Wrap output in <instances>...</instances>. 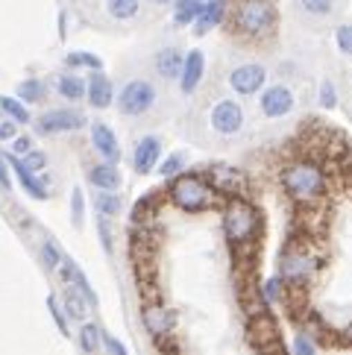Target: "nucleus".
<instances>
[{
    "label": "nucleus",
    "instance_id": "f257e3e1",
    "mask_svg": "<svg viewBox=\"0 0 352 355\" xmlns=\"http://www.w3.org/2000/svg\"><path fill=\"white\" fill-rule=\"evenodd\" d=\"M279 182L285 188V194L291 197L294 202H314L320 200L323 191H326V173L317 162L311 159H299L294 164H288V168L279 173Z\"/></svg>",
    "mask_w": 352,
    "mask_h": 355
},
{
    "label": "nucleus",
    "instance_id": "f03ea898",
    "mask_svg": "<svg viewBox=\"0 0 352 355\" xmlns=\"http://www.w3.org/2000/svg\"><path fill=\"white\" fill-rule=\"evenodd\" d=\"M168 200L173 202L176 209H182L188 214H200L209 211L211 206H218V191L209 185L206 176L200 173H179L173 176L168 185Z\"/></svg>",
    "mask_w": 352,
    "mask_h": 355
},
{
    "label": "nucleus",
    "instance_id": "7ed1b4c3",
    "mask_svg": "<svg viewBox=\"0 0 352 355\" xmlns=\"http://www.w3.org/2000/svg\"><path fill=\"white\" fill-rule=\"evenodd\" d=\"M220 226L232 247H244V244H253L256 241V235L261 230V218L253 209V202H247L244 197H229L223 206V214H220Z\"/></svg>",
    "mask_w": 352,
    "mask_h": 355
},
{
    "label": "nucleus",
    "instance_id": "20e7f679",
    "mask_svg": "<svg viewBox=\"0 0 352 355\" xmlns=\"http://www.w3.org/2000/svg\"><path fill=\"white\" fill-rule=\"evenodd\" d=\"M276 27V9L270 0H241L235 9V30L244 39H267Z\"/></svg>",
    "mask_w": 352,
    "mask_h": 355
},
{
    "label": "nucleus",
    "instance_id": "39448f33",
    "mask_svg": "<svg viewBox=\"0 0 352 355\" xmlns=\"http://www.w3.org/2000/svg\"><path fill=\"white\" fill-rule=\"evenodd\" d=\"M156 103H159L156 85L150 80H144V77L127 80L121 85V92L115 94V106H118V112L123 118H144L156 109Z\"/></svg>",
    "mask_w": 352,
    "mask_h": 355
},
{
    "label": "nucleus",
    "instance_id": "423d86ee",
    "mask_svg": "<svg viewBox=\"0 0 352 355\" xmlns=\"http://www.w3.org/2000/svg\"><path fill=\"white\" fill-rule=\"evenodd\" d=\"M33 126H35V135H65V132H77L82 126H88V118L77 106H56V109L42 112L33 121Z\"/></svg>",
    "mask_w": 352,
    "mask_h": 355
},
{
    "label": "nucleus",
    "instance_id": "0eeeda50",
    "mask_svg": "<svg viewBox=\"0 0 352 355\" xmlns=\"http://www.w3.org/2000/svg\"><path fill=\"white\" fill-rule=\"evenodd\" d=\"M244 123H247V115H244V106L238 103L235 97H220L211 103L209 109V126L211 132L220 135V138H235L244 132Z\"/></svg>",
    "mask_w": 352,
    "mask_h": 355
},
{
    "label": "nucleus",
    "instance_id": "6e6552de",
    "mask_svg": "<svg viewBox=\"0 0 352 355\" xmlns=\"http://www.w3.org/2000/svg\"><path fill=\"white\" fill-rule=\"evenodd\" d=\"M294 109H297V97L291 92V85L273 83V85H264L258 92V112L267 121H282V118L291 115Z\"/></svg>",
    "mask_w": 352,
    "mask_h": 355
},
{
    "label": "nucleus",
    "instance_id": "1a4fd4ad",
    "mask_svg": "<svg viewBox=\"0 0 352 355\" xmlns=\"http://www.w3.org/2000/svg\"><path fill=\"white\" fill-rule=\"evenodd\" d=\"M317 270V261L306 247H288L279 259V276L285 282H294V285H303L314 276Z\"/></svg>",
    "mask_w": 352,
    "mask_h": 355
},
{
    "label": "nucleus",
    "instance_id": "9d476101",
    "mask_svg": "<svg viewBox=\"0 0 352 355\" xmlns=\"http://www.w3.org/2000/svg\"><path fill=\"white\" fill-rule=\"evenodd\" d=\"M267 85V68L261 62H244L229 71V88L238 97H256Z\"/></svg>",
    "mask_w": 352,
    "mask_h": 355
},
{
    "label": "nucleus",
    "instance_id": "9b49d317",
    "mask_svg": "<svg viewBox=\"0 0 352 355\" xmlns=\"http://www.w3.org/2000/svg\"><path fill=\"white\" fill-rule=\"evenodd\" d=\"M161 156H165V147H161V138L159 135H141L135 141L132 147V171L138 176H147V173H153L156 171V164L161 162Z\"/></svg>",
    "mask_w": 352,
    "mask_h": 355
},
{
    "label": "nucleus",
    "instance_id": "f8f14e48",
    "mask_svg": "<svg viewBox=\"0 0 352 355\" xmlns=\"http://www.w3.org/2000/svg\"><path fill=\"white\" fill-rule=\"evenodd\" d=\"M88 135H91V147H94V153L100 156V162H112V164L121 162L123 150H121V141H118L115 130H112L109 123H103V121L88 123Z\"/></svg>",
    "mask_w": 352,
    "mask_h": 355
},
{
    "label": "nucleus",
    "instance_id": "ddd939ff",
    "mask_svg": "<svg viewBox=\"0 0 352 355\" xmlns=\"http://www.w3.org/2000/svg\"><path fill=\"white\" fill-rule=\"evenodd\" d=\"M141 323L147 329V335L161 340L176 329V311L161 306V302H147V306L141 309Z\"/></svg>",
    "mask_w": 352,
    "mask_h": 355
},
{
    "label": "nucleus",
    "instance_id": "4468645a",
    "mask_svg": "<svg viewBox=\"0 0 352 355\" xmlns=\"http://www.w3.org/2000/svg\"><path fill=\"white\" fill-rule=\"evenodd\" d=\"M203 77H206V53L203 50H188L185 53V59H182V71H179V92L185 94V97H191L197 88H200V83H203Z\"/></svg>",
    "mask_w": 352,
    "mask_h": 355
},
{
    "label": "nucleus",
    "instance_id": "2eb2a0df",
    "mask_svg": "<svg viewBox=\"0 0 352 355\" xmlns=\"http://www.w3.org/2000/svg\"><path fill=\"white\" fill-rule=\"evenodd\" d=\"M85 100L91 109H109L115 103V83L103 71H94L85 77Z\"/></svg>",
    "mask_w": 352,
    "mask_h": 355
},
{
    "label": "nucleus",
    "instance_id": "dca6fc26",
    "mask_svg": "<svg viewBox=\"0 0 352 355\" xmlns=\"http://www.w3.org/2000/svg\"><path fill=\"white\" fill-rule=\"evenodd\" d=\"M206 180L218 194H226V197H241V191H244L241 171L229 168V164H215V168H209Z\"/></svg>",
    "mask_w": 352,
    "mask_h": 355
},
{
    "label": "nucleus",
    "instance_id": "f3484780",
    "mask_svg": "<svg viewBox=\"0 0 352 355\" xmlns=\"http://www.w3.org/2000/svg\"><path fill=\"white\" fill-rule=\"evenodd\" d=\"M182 59H185V50H182V47H176V44L159 47V50H156V56H153V71H156V77H159V80H165V83L179 80Z\"/></svg>",
    "mask_w": 352,
    "mask_h": 355
},
{
    "label": "nucleus",
    "instance_id": "a211bd4d",
    "mask_svg": "<svg viewBox=\"0 0 352 355\" xmlns=\"http://www.w3.org/2000/svg\"><path fill=\"white\" fill-rule=\"evenodd\" d=\"M85 180L94 185V191H121L123 173L118 164H112V162H94V164H88Z\"/></svg>",
    "mask_w": 352,
    "mask_h": 355
},
{
    "label": "nucleus",
    "instance_id": "6ab92c4d",
    "mask_svg": "<svg viewBox=\"0 0 352 355\" xmlns=\"http://www.w3.org/2000/svg\"><path fill=\"white\" fill-rule=\"evenodd\" d=\"M6 164H9V171L15 173V180L21 182V188L27 191L33 200H47V180H42L39 173H33V171H27L21 164V159L18 156H6Z\"/></svg>",
    "mask_w": 352,
    "mask_h": 355
},
{
    "label": "nucleus",
    "instance_id": "aec40b11",
    "mask_svg": "<svg viewBox=\"0 0 352 355\" xmlns=\"http://www.w3.org/2000/svg\"><path fill=\"white\" fill-rule=\"evenodd\" d=\"M53 88H56V94L62 100H68V103H80V100H85V77L80 71H62L53 80Z\"/></svg>",
    "mask_w": 352,
    "mask_h": 355
},
{
    "label": "nucleus",
    "instance_id": "412c9836",
    "mask_svg": "<svg viewBox=\"0 0 352 355\" xmlns=\"http://www.w3.org/2000/svg\"><path fill=\"white\" fill-rule=\"evenodd\" d=\"M223 18H226V0H206L203 9H200V15H197V21L191 24V27H194V35H206V33H211L215 27H220Z\"/></svg>",
    "mask_w": 352,
    "mask_h": 355
},
{
    "label": "nucleus",
    "instance_id": "4be33fe9",
    "mask_svg": "<svg viewBox=\"0 0 352 355\" xmlns=\"http://www.w3.org/2000/svg\"><path fill=\"white\" fill-rule=\"evenodd\" d=\"M47 83L39 80V77H30V80H21L18 88H15V97L21 100L24 106H35V103H44L47 100Z\"/></svg>",
    "mask_w": 352,
    "mask_h": 355
},
{
    "label": "nucleus",
    "instance_id": "5701e85b",
    "mask_svg": "<svg viewBox=\"0 0 352 355\" xmlns=\"http://www.w3.org/2000/svg\"><path fill=\"white\" fill-rule=\"evenodd\" d=\"M106 15L118 24H130L141 15V0H106Z\"/></svg>",
    "mask_w": 352,
    "mask_h": 355
},
{
    "label": "nucleus",
    "instance_id": "b1692460",
    "mask_svg": "<svg viewBox=\"0 0 352 355\" xmlns=\"http://www.w3.org/2000/svg\"><path fill=\"white\" fill-rule=\"evenodd\" d=\"M65 68L94 73V71H103V59L91 53V50H71V53H65Z\"/></svg>",
    "mask_w": 352,
    "mask_h": 355
},
{
    "label": "nucleus",
    "instance_id": "393cba45",
    "mask_svg": "<svg viewBox=\"0 0 352 355\" xmlns=\"http://www.w3.org/2000/svg\"><path fill=\"white\" fill-rule=\"evenodd\" d=\"M77 344L85 355H97L100 347H103V329H100L97 323H91V320H82L80 332H77Z\"/></svg>",
    "mask_w": 352,
    "mask_h": 355
},
{
    "label": "nucleus",
    "instance_id": "a878e982",
    "mask_svg": "<svg viewBox=\"0 0 352 355\" xmlns=\"http://www.w3.org/2000/svg\"><path fill=\"white\" fill-rule=\"evenodd\" d=\"M62 311H65V317L68 320H77V323H82V320H88V302L73 291L71 285L65 288V294H62Z\"/></svg>",
    "mask_w": 352,
    "mask_h": 355
},
{
    "label": "nucleus",
    "instance_id": "bb28decb",
    "mask_svg": "<svg viewBox=\"0 0 352 355\" xmlns=\"http://www.w3.org/2000/svg\"><path fill=\"white\" fill-rule=\"evenodd\" d=\"M206 0H173V27H191Z\"/></svg>",
    "mask_w": 352,
    "mask_h": 355
},
{
    "label": "nucleus",
    "instance_id": "cd10ccee",
    "mask_svg": "<svg viewBox=\"0 0 352 355\" xmlns=\"http://www.w3.org/2000/svg\"><path fill=\"white\" fill-rule=\"evenodd\" d=\"M65 285H71L77 294L88 302V309H97L100 306V300H97V294H94V288H91V282H88V276L80 270V264L73 261V268H71V276H68V282Z\"/></svg>",
    "mask_w": 352,
    "mask_h": 355
},
{
    "label": "nucleus",
    "instance_id": "c85d7f7f",
    "mask_svg": "<svg viewBox=\"0 0 352 355\" xmlns=\"http://www.w3.org/2000/svg\"><path fill=\"white\" fill-rule=\"evenodd\" d=\"M94 209L100 218H118V214L123 211V197L121 191H97L94 194Z\"/></svg>",
    "mask_w": 352,
    "mask_h": 355
},
{
    "label": "nucleus",
    "instance_id": "c756f323",
    "mask_svg": "<svg viewBox=\"0 0 352 355\" xmlns=\"http://www.w3.org/2000/svg\"><path fill=\"white\" fill-rule=\"evenodd\" d=\"M185 168H188V153L185 150H173V153L161 156V162L156 164L159 176H165V180H173V176L185 173Z\"/></svg>",
    "mask_w": 352,
    "mask_h": 355
},
{
    "label": "nucleus",
    "instance_id": "7c9ffc66",
    "mask_svg": "<svg viewBox=\"0 0 352 355\" xmlns=\"http://www.w3.org/2000/svg\"><path fill=\"white\" fill-rule=\"evenodd\" d=\"M0 112H3V118L15 121L18 126H24V123H30V121H33V118H30V106H24L18 97L0 94Z\"/></svg>",
    "mask_w": 352,
    "mask_h": 355
},
{
    "label": "nucleus",
    "instance_id": "2f4dec72",
    "mask_svg": "<svg viewBox=\"0 0 352 355\" xmlns=\"http://www.w3.org/2000/svg\"><path fill=\"white\" fill-rule=\"evenodd\" d=\"M297 6L303 15L314 18V21H323V18H329L335 15V9H337V0H297Z\"/></svg>",
    "mask_w": 352,
    "mask_h": 355
},
{
    "label": "nucleus",
    "instance_id": "473e14b6",
    "mask_svg": "<svg viewBox=\"0 0 352 355\" xmlns=\"http://www.w3.org/2000/svg\"><path fill=\"white\" fill-rule=\"evenodd\" d=\"M39 259H42V264H44V270L56 273L59 264H62V259H65V252L59 250V244H56L53 238H44L42 247H39Z\"/></svg>",
    "mask_w": 352,
    "mask_h": 355
},
{
    "label": "nucleus",
    "instance_id": "72a5a7b5",
    "mask_svg": "<svg viewBox=\"0 0 352 355\" xmlns=\"http://www.w3.org/2000/svg\"><path fill=\"white\" fill-rule=\"evenodd\" d=\"M285 279L276 273V276H270V279H264V285H261V300L267 302V306H276V302H282L285 300Z\"/></svg>",
    "mask_w": 352,
    "mask_h": 355
},
{
    "label": "nucleus",
    "instance_id": "f704fd0d",
    "mask_svg": "<svg viewBox=\"0 0 352 355\" xmlns=\"http://www.w3.org/2000/svg\"><path fill=\"white\" fill-rule=\"evenodd\" d=\"M18 159H21L24 168L33 171V173H42V171L47 168V164H50V156L44 153V150H39V147H33L30 153H24V156H18Z\"/></svg>",
    "mask_w": 352,
    "mask_h": 355
},
{
    "label": "nucleus",
    "instance_id": "c9c22d12",
    "mask_svg": "<svg viewBox=\"0 0 352 355\" xmlns=\"http://www.w3.org/2000/svg\"><path fill=\"white\" fill-rule=\"evenodd\" d=\"M47 311H50V317H53V323H56L59 332H62V335H71L68 317H65V311H62V302H59V297H53V294L47 297Z\"/></svg>",
    "mask_w": 352,
    "mask_h": 355
},
{
    "label": "nucleus",
    "instance_id": "e433bc0d",
    "mask_svg": "<svg viewBox=\"0 0 352 355\" xmlns=\"http://www.w3.org/2000/svg\"><path fill=\"white\" fill-rule=\"evenodd\" d=\"M71 220H73V226L85 223V194H82V188H71Z\"/></svg>",
    "mask_w": 352,
    "mask_h": 355
},
{
    "label": "nucleus",
    "instance_id": "4c0bfd02",
    "mask_svg": "<svg viewBox=\"0 0 352 355\" xmlns=\"http://www.w3.org/2000/svg\"><path fill=\"white\" fill-rule=\"evenodd\" d=\"M317 103L323 109H335L337 106V85L335 80H323L320 88H317Z\"/></svg>",
    "mask_w": 352,
    "mask_h": 355
},
{
    "label": "nucleus",
    "instance_id": "58836bf2",
    "mask_svg": "<svg viewBox=\"0 0 352 355\" xmlns=\"http://www.w3.org/2000/svg\"><path fill=\"white\" fill-rule=\"evenodd\" d=\"M335 44L344 56H352V21L346 24H337L335 27Z\"/></svg>",
    "mask_w": 352,
    "mask_h": 355
},
{
    "label": "nucleus",
    "instance_id": "ea45409f",
    "mask_svg": "<svg viewBox=\"0 0 352 355\" xmlns=\"http://www.w3.org/2000/svg\"><path fill=\"white\" fill-rule=\"evenodd\" d=\"M291 355H317V344L308 332H297L291 340Z\"/></svg>",
    "mask_w": 352,
    "mask_h": 355
},
{
    "label": "nucleus",
    "instance_id": "a19ab883",
    "mask_svg": "<svg viewBox=\"0 0 352 355\" xmlns=\"http://www.w3.org/2000/svg\"><path fill=\"white\" fill-rule=\"evenodd\" d=\"M97 238H100V244H103L106 256H112V252H115V235H112L109 218H100V214H97Z\"/></svg>",
    "mask_w": 352,
    "mask_h": 355
},
{
    "label": "nucleus",
    "instance_id": "79ce46f5",
    "mask_svg": "<svg viewBox=\"0 0 352 355\" xmlns=\"http://www.w3.org/2000/svg\"><path fill=\"white\" fill-rule=\"evenodd\" d=\"M9 144H12V156H24V153H30V150L35 147L30 135H15Z\"/></svg>",
    "mask_w": 352,
    "mask_h": 355
},
{
    "label": "nucleus",
    "instance_id": "37998d69",
    "mask_svg": "<svg viewBox=\"0 0 352 355\" xmlns=\"http://www.w3.org/2000/svg\"><path fill=\"white\" fill-rule=\"evenodd\" d=\"M15 135H18V123L15 121H9V118L0 121V144H9Z\"/></svg>",
    "mask_w": 352,
    "mask_h": 355
},
{
    "label": "nucleus",
    "instance_id": "c03bdc74",
    "mask_svg": "<svg viewBox=\"0 0 352 355\" xmlns=\"http://www.w3.org/2000/svg\"><path fill=\"white\" fill-rule=\"evenodd\" d=\"M0 188L9 194L12 191V173H9V164H6V156H0Z\"/></svg>",
    "mask_w": 352,
    "mask_h": 355
},
{
    "label": "nucleus",
    "instance_id": "a18cd8bd",
    "mask_svg": "<svg viewBox=\"0 0 352 355\" xmlns=\"http://www.w3.org/2000/svg\"><path fill=\"white\" fill-rule=\"evenodd\" d=\"M150 3H153V6H170L173 0H150Z\"/></svg>",
    "mask_w": 352,
    "mask_h": 355
},
{
    "label": "nucleus",
    "instance_id": "49530a36",
    "mask_svg": "<svg viewBox=\"0 0 352 355\" xmlns=\"http://www.w3.org/2000/svg\"><path fill=\"white\" fill-rule=\"evenodd\" d=\"M346 340H349V344H352V323H349V329H346Z\"/></svg>",
    "mask_w": 352,
    "mask_h": 355
},
{
    "label": "nucleus",
    "instance_id": "de8ad7c7",
    "mask_svg": "<svg viewBox=\"0 0 352 355\" xmlns=\"http://www.w3.org/2000/svg\"><path fill=\"white\" fill-rule=\"evenodd\" d=\"M0 121H3V112H0Z\"/></svg>",
    "mask_w": 352,
    "mask_h": 355
}]
</instances>
